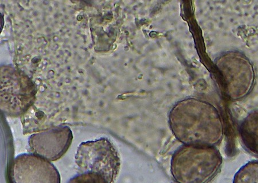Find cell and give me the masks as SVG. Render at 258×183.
<instances>
[{
  "label": "cell",
  "instance_id": "1",
  "mask_svg": "<svg viewBox=\"0 0 258 183\" xmlns=\"http://www.w3.org/2000/svg\"><path fill=\"white\" fill-rule=\"evenodd\" d=\"M169 123L174 136L184 144L216 146L223 138L221 115L202 100L189 98L177 103L170 112Z\"/></svg>",
  "mask_w": 258,
  "mask_h": 183
},
{
  "label": "cell",
  "instance_id": "3",
  "mask_svg": "<svg viewBox=\"0 0 258 183\" xmlns=\"http://www.w3.org/2000/svg\"><path fill=\"white\" fill-rule=\"evenodd\" d=\"M75 159L82 173L90 176L94 182H114L119 172L118 153L106 138L82 143Z\"/></svg>",
  "mask_w": 258,
  "mask_h": 183
},
{
  "label": "cell",
  "instance_id": "4",
  "mask_svg": "<svg viewBox=\"0 0 258 183\" xmlns=\"http://www.w3.org/2000/svg\"><path fill=\"white\" fill-rule=\"evenodd\" d=\"M227 97L232 101L247 97L255 80L254 68L247 57L239 53L228 52L215 62Z\"/></svg>",
  "mask_w": 258,
  "mask_h": 183
},
{
  "label": "cell",
  "instance_id": "5",
  "mask_svg": "<svg viewBox=\"0 0 258 183\" xmlns=\"http://www.w3.org/2000/svg\"><path fill=\"white\" fill-rule=\"evenodd\" d=\"M1 110L10 117H19L31 107L35 91L29 79L12 69L1 78Z\"/></svg>",
  "mask_w": 258,
  "mask_h": 183
},
{
  "label": "cell",
  "instance_id": "6",
  "mask_svg": "<svg viewBox=\"0 0 258 183\" xmlns=\"http://www.w3.org/2000/svg\"><path fill=\"white\" fill-rule=\"evenodd\" d=\"M12 181L16 183L60 182L57 168L50 161L35 153H23L15 158L11 168Z\"/></svg>",
  "mask_w": 258,
  "mask_h": 183
},
{
  "label": "cell",
  "instance_id": "9",
  "mask_svg": "<svg viewBox=\"0 0 258 183\" xmlns=\"http://www.w3.org/2000/svg\"><path fill=\"white\" fill-rule=\"evenodd\" d=\"M233 182H258V160L249 161L235 174Z\"/></svg>",
  "mask_w": 258,
  "mask_h": 183
},
{
  "label": "cell",
  "instance_id": "2",
  "mask_svg": "<svg viewBox=\"0 0 258 183\" xmlns=\"http://www.w3.org/2000/svg\"><path fill=\"white\" fill-rule=\"evenodd\" d=\"M222 161L216 146L184 144L173 154L171 172L178 182H209L219 172Z\"/></svg>",
  "mask_w": 258,
  "mask_h": 183
},
{
  "label": "cell",
  "instance_id": "8",
  "mask_svg": "<svg viewBox=\"0 0 258 183\" xmlns=\"http://www.w3.org/2000/svg\"><path fill=\"white\" fill-rule=\"evenodd\" d=\"M239 135L245 149L251 154L258 156V110L243 119L239 127Z\"/></svg>",
  "mask_w": 258,
  "mask_h": 183
},
{
  "label": "cell",
  "instance_id": "7",
  "mask_svg": "<svg viewBox=\"0 0 258 183\" xmlns=\"http://www.w3.org/2000/svg\"><path fill=\"white\" fill-rule=\"evenodd\" d=\"M73 139V132L69 126H58L33 134L28 143L32 153L53 161L65 154Z\"/></svg>",
  "mask_w": 258,
  "mask_h": 183
}]
</instances>
